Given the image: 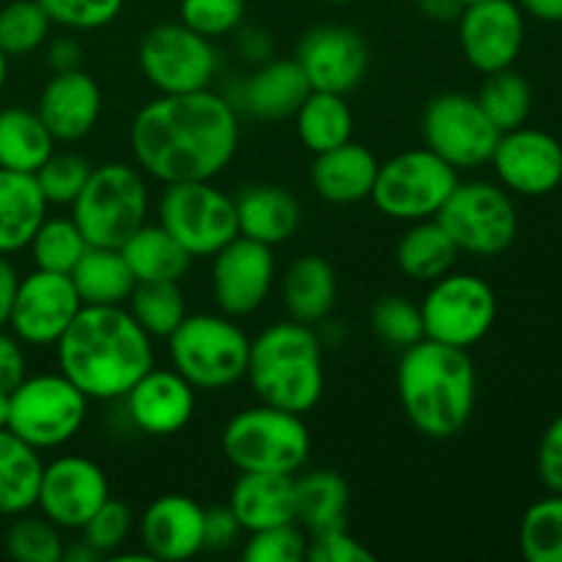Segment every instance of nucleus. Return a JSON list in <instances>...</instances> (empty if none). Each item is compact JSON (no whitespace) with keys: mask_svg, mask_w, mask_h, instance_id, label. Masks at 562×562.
<instances>
[{"mask_svg":"<svg viewBox=\"0 0 562 562\" xmlns=\"http://www.w3.org/2000/svg\"><path fill=\"white\" fill-rule=\"evenodd\" d=\"M88 415V398L64 373L25 376L9 393V428L36 450H53L77 437Z\"/></svg>","mask_w":562,"mask_h":562,"instance_id":"6e6552de","label":"nucleus"},{"mask_svg":"<svg viewBox=\"0 0 562 562\" xmlns=\"http://www.w3.org/2000/svg\"><path fill=\"white\" fill-rule=\"evenodd\" d=\"M108 497V475L97 461L86 456H60L44 464L36 508L60 530H82Z\"/></svg>","mask_w":562,"mask_h":562,"instance_id":"f3484780","label":"nucleus"},{"mask_svg":"<svg viewBox=\"0 0 562 562\" xmlns=\"http://www.w3.org/2000/svg\"><path fill=\"white\" fill-rule=\"evenodd\" d=\"M47 206L36 176L0 168V256L25 250L47 217Z\"/></svg>","mask_w":562,"mask_h":562,"instance_id":"cd10ccee","label":"nucleus"},{"mask_svg":"<svg viewBox=\"0 0 562 562\" xmlns=\"http://www.w3.org/2000/svg\"><path fill=\"white\" fill-rule=\"evenodd\" d=\"M423 140L437 157L456 170L486 165L503 132L488 121L475 97L467 93H439L423 110Z\"/></svg>","mask_w":562,"mask_h":562,"instance_id":"4468645a","label":"nucleus"},{"mask_svg":"<svg viewBox=\"0 0 562 562\" xmlns=\"http://www.w3.org/2000/svg\"><path fill=\"white\" fill-rule=\"evenodd\" d=\"M239 47L245 53V58L256 60V64H263V60L272 58V38H269L267 31H258V27H250V31L241 33Z\"/></svg>","mask_w":562,"mask_h":562,"instance_id":"4d7b16f0","label":"nucleus"},{"mask_svg":"<svg viewBox=\"0 0 562 562\" xmlns=\"http://www.w3.org/2000/svg\"><path fill=\"white\" fill-rule=\"evenodd\" d=\"M488 162L497 170L505 190L525 198L549 195L562 181V146L554 135L543 130L503 132Z\"/></svg>","mask_w":562,"mask_h":562,"instance_id":"aec40b11","label":"nucleus"},{"mask_svg":"<svg viewBox=\"0 0 562 562\" xmlns=\"http://www.w3.org/2000/svg\"><path fill=\"white\" fill-rule=\"evenodd\" d=\"M69 278L82 305H124L137 285L119 247L88 245Z\"/></svg>","mask_w":562,"mask_h":562,"instance_id":"7c9ffc66","label":"nucleus"},{"mask_svg":"<svg viewBox=\"0 0 562 562\" xmlns=\"http://www.w3.org/2000/svg\"><path fill=\"white\" fill-rule=\"evenodd\" d=\"M294 60L311 82V91L351 93L368 75L371 53L355 27L316 25L300 38Z\"/></svg>","mask_w":562,"mask_h":562,"instance_id":"a211bd4d","label":"nucleus"},{"mask_svg":"<svg viewBox=\"0 0 562 562\" xmlns=\"http://www.w3.org/2000/svg\"><path fill=\"white\" fill-rule=\"evenodd\" d=\"M519 547L530 562H562V494L527 508L521 516Z\"/></svg>","mask_w":562,"mask_h":562,"instance_id":"ea45409f","label":"nucleus"},{"mask_svg":"<svg viewBox=\"0 0 562 562\" xmlns=\"http://www.w3.org/2000/svg\"><path fill=\"white\" fill-rule=\"evenodd\" d=\"M44 461L36 448L0 428V516H20L36 508Z\"/></svg>","mask_w":562,"mask_h":562,"instance_id":"2f4dec72","label":"nucleus"},{"mask_svg":"<svg viewBox=\"0 0 562 562\" xmlns=\"http://www.w3.org/2000/svg\"><path fill=\"white\" fill-rule=\"evenodd\" d=\"M27 250L36 269L69 274L88 250V241L71 217H44L33 239L27 241Z\"/></svg>","mask_w":562,"mask_h":562,"instance_id":"4c0bfd02","label":"nucleus"},{"mask_svg":"<svg viewBox=\"0 0 562 562\" xmlns=\"http://www.w3.org/2000/svg\"><path fill=\"white\" fill-rule=\"evenodd\" d=\"M55 143L58 140L36 110H0V168L36 173L55 151Z\"/></svg>","mask_w":562,"mask_h":562,"instance_id":"473e14b6","label":"nucleus"},{"mask_svg":"<svg viewBox=\"0 0 562 562\" xmlns=\"http://www.w3.org/2000/svg\"><path fill=\"white\" fill-rule=\"evenodd\" d=\"M49 22L69 31H99L124 9V0H38Z\"/></svg>","mask_w":562,"mask_h":562,"instance_id":"de8ad7c7","label":"nucleus"},{"mask_svg":"<svg viewBox=\"0 0 562 562\" xmlns=\"http://www.w3.org/2000/svg\"><path fill=\"white\" fill-rule=\"evenodd\" d=\"M538 475L549 492L562 494V415L543 431L538 448Z\"/></svg>","mask_w":562,"mask_h":562,"instance_id":"3c124183","label":"nucleus"},{"mask_svg":"<svg viewBox=\"0 0 562 562\" xmlns=\"http://www.w3.org/2000/svg\"><path fill=\"white\" fill-rule=\"evenodd\" d=\"M241 525L228 505L203 510V552H225L239 538Z\"/></svg>","mask_w":562,"mask_h":562,"instance_id":"603ef678","label":"nucleus"},{"mask_svg":"<svg viewBox=\"0 0 562 562\" xmlns=\"http://www.w3.org/2000/svg\"><path fill=\"white\" fill-rule=\"evenodd\" d=\"M398 401L406 420L428 439L464 431L475 412L477 373L467 349L423 338L398 362Z\"/></svg>","mask_w":562,"mask_h":562,"instance_id":"7ed1b4c3","label":"nucleus"},{"mask_svg":"<svg viewBox=\"0 0 562 562\" xmlns=\"http://www.w3.org/2000/svg\"><path fill=\"white\" fill-rule=\"evenodd\" d=\"M459 42L481 75L510 69L525 47V11L516 0H477L461 9Z\"/></svg>","mask_w":562,"mask_h":562,"instance_id":"dca6fc26","label":"nucleus"},{"mask_svg":"<svg viewBox=\"0 0 562 562\" xmlns=\"http://www.w3.org/2000/svg\"><path fill=\"white\" fill-rule=\"evenodd\" d=\"M307 558V538L302 536L300 527L280 525L269 530L250 532L241 560L245 562H300Z\"/></svg>","mask_w":562,"mask_h":562,"instance_id":"09e8293b","label":"nucleus"},{"mask_svg":"<svg viewBox=\"0 0 562 562\" xmlns=\"http://www.w3.org/2000/svg\"><path fill=\"white\" fill-rule=\"evenodd\" d=\"M212 258V291L220 311L231 318L256 313L274 285L272 247L236 236Z\"/></svg>","mask_w":562,"mask_h":562,"instance_id":"6ab92c4d","label":"nucleus"},{"mask_svg":"<svg viewBox=\"0 0 562 562\" xmlns=\"http://www.w3.org/2000/svg\"><path fill=\"white\" fill-rule=\"evenodd\" d=\"M64 560H66V562H93V560H99V554L93 552V549L88 547L86 541H77L75 547L66 549Z\"/></svg>","mask_w":562,"mask_h":562,"instance_id":"052dcab7","label":"nucleus"},{"mask_svg":"<svg viewBox=\"0 0 562 562\" xmlns=\"http://www.w3.org/2000/svg\"><path fill=\"white\" fill-rule=\"evenodd\" d=\"M137 64L159 93L206 91L220 69L212 38L190 31L184 22H162L140 38Z\"/></svg>","mask_w":562,"mask_h":562,"instance_id":"ddd939ff","label":"nucleus"},{"mask_svg":"<svg viewBox=\"0 0 562 562\" xmlns=\"http://www.w3.org/2000/svg\"><path fill=\"white\" fill-rule=\"evenodd\" d=\"M239 236L261 245H283L296 234L302 223V209L289 190L274 184H252L234 198Z\"/></svg>","mask_w":562,"mask_h":562,"instance_id":"bb28decb","label":"nucleus"},{"mask_svg":"<svg viewBox=\"0 0 562 562\" xmlns=\"http://www.w3.org/2000/svg\"><path fill=\"white\" fill-rule=\"evenodd\" d=\"M5 75H9V55L0 49V91H3V86H5Z\"/></svg>","mask_w":562,"mask_h":562,"instance_id":"e2e57ef3","label":"nucleus"},{"mask_svg":"<svg viewBox=\"0 0 562 562\" xmlns=\"http://www.w3.org/2000/svg\"><path fill=\"white\" fill-rule=\"evenodd\" d=\"M25 351H22V340L14 333H5L0 327V390L11 393L16 384L25 379Z\"/></svg>","mask_w":562,"mask_h":562,"instance_id":"864d4df0","label":"nucleus"},{"mask_svg":"<svg viewBox=\"0 0 562 562\" xmlns=\"http://www.w3.org/2000/svg\"><path fill=\"white\" fill-rule=\"evenodd\" d=\"M126 417L148 437H173L195 415V387L170 368H151L124 395Z\"/></svg>","mask_w":562,"mask_h":562,"instance_id":"412c9836","label":"nucleus"},{"mask_svg":"<svg viewBox=\"0 0 562 562\" xmlns=\"http://www.w3.org/2000/svg\"><path fill=\"white\" fill-rule=\"evenodd\" d=\"M456 3H459L461 9H464V5H470V3H477V0H456Z\"/></svg>","mask_w":562,"mask_h":562,"instance_id":"69168bd1","label":"nucleus"},{"mask_svg":"<svg viewBox=\"0 0 562 562\" xmlns=\"http://www.w3.org/2000/svg\"><path fill=\"white\" fill-rule=\"evenodd\" d=\"M130 146L137 168L162 184L212 181L228 168L239 146L236 108L212 88L162 93L137 110Z\"/></svg>","mask_w":562,"mask_h":562,"instance_id":"f257e3e1","label":"nucleus"},{"mask_svg":"<svg viewBox=\"0 0 562 562\" xmlns=\"http://www.w3.org/2000/svg\"><path fill=\"white\" fill-rule=\"evenodd\" d=\"M456 184L459 170L423 146L379 162L371 201L384 217L417 223L437 217Z\"/></svg>","mask_w":562,"mask_h":562,"instance_id":"1a4fd4ad","label":"nucleus"},{"mask_svg":"<svg viewBox=\"0 0 562 562\" xmlns=\"http://www.w3.org/2000/svg\"><path fill=\"white\" fill-rule=\"evenodd\" d=\"M5 423H9V393L0 390V428H5Z\"/></svg>","mask_w":562,"mask_h":562,"instance_id":"680f3d73","label":"nucleus"},{"mask_svg":"<svg viewBox=\"0 0 562 562\" xmlns=\"http://www.w3.org/2000/svg\"><path fill=\"white\" fill-rule=\"evenodd\" d=\"M420 313L426 338L470 351L494 327L497 296L477 274L448 272L426 291Z\"/></svg>","mask_w":562,"mask_h":562,"instance_id":"f8f14e48","label":"nucleus"},{"mask_svg":"<svg viewBox=\"0 0 562 562\" xmlns=\"http://www.w3.org/2000/svg\"><path fill=\"white\" fill-rule=\"evenodd\" d=\"M371 327L379 338L393 349H409L417 340L426 338L423 329V313L420 305L401 294L382 296L371 311Z\"/></svg>","mask_w":562,"mask_h":562,"instance_id":"37998d69","label":"nucleus"},{"mask_svg":"<svg viewBox=\"0 0 562 562\" xmlns=\"http://www.w3.org/2000/svg\"><path fill=\"white\" fill-rule=\"evenodd\" d=\"M475 99L499 132L519 130L532 113V88L525 75L514 71V66L486 75Z\"/></svg>","mask_w":562,"mask_h":562,"instance_id":"e433bc0d","label":"nucleus"},{"mask_svg":"<svg viewBox=\"0 0 562 562\" xmlns=\"http://www.w3.org/2000/svg\"><path fill=\"white\" fill-rule=\"evenodd\" d=\"M148 187L137 168L108 162L91 170L86 187L71 203V220L88 245L121 247L148 223Z\"/></svg>","mask_w":562,"mask_h":562,"instance_id":"0eeeda50","label":"nucleus"},{"mask_svg":"<svg viewBox=\"0 0 562 562\" xmlns=\"http://www.w3.org/2000/svg\"><path fill=\"white\" fill-rule=\"evenodd\" d=\"M311 562H373V552L362 547L346 527L313 532L307 541V558Z\"/></svg>","mask_w":562,"mask_h":562,"instance_id":"8fccbe9b","label":"nucleus"},{"mask_svg":"<svg viewBox=\"0 0 562 562\" xmlns=\"http://www.w3.org/2000/svg\"><path fill=\"white\" fill-rule=\"evenodd\" d=\"M203 510L184 494H165L154 499L140 516L137 536L151 560L181 562L203 552Z\"/></svg>","mask_w":562,"mask_h":562,"instance_id":"4be33fe9","label":"nucleus"},{"mask_svg":"<svg viewBox=\"0 0 562 562\" xmlns=\"http://www.w3.org/2000/svg\"><path fill=\"white\" fill-rule=\"evenodd\" d=\"M294 124L302 146L313 154L344 146L355 135V115L344 93L311 91L294 113Z\"/></svg>","mask_w":562,"mask_h":562,"instance_id":"f704fd0d","label":"nucleus"},{"mask_svg":"<svg viewBox=\"0 0 562 562\" xmlns=\"http://www.w3.org/2000/svg\"><path fill=\"white\" fill-rule=\"evenodd\" d=\"M130 313L151 338H170L184 322L187 302L179 283H137L130 294Z\"/></svg>","mask_w":562,"mask_h":562,"instance_id":"58836bf2","label":"nucleus"},{"mask_svg":"<svg viewBox=\"0 0 562 562\" xmlns=\"http://www.w3.org/2000/svg\"><path fill=\"white\" fill-rule=\"evenodd\" d=\"M36 113L42 115L55 140H82L102 115V91L82 69L60 71L44 86Z\"/></svg>","mask_w":562,"mask_h":562,"instance_id":"5701e85b","label":"nucleus"},{"mask_svg":"<svg viewBox=\"0 0 562 562\" xmlns=\"http://www.w3.org/2000/svg\"><path fill=\"white\" fill-rule=\"evenodd\" d=\"M525 14L538 22H562V0H516Z\"/></svg>","mask_w":562,"mask_h":562,"instance_id":"13d9d810","label":"nucleus"},{"mask_svg":"<svg viewBox=\"0 0 562 562\" xmlns=\"http://www.w3.org/2000/svg\"><path fill=\"white\" fill-rule=\"evenodd\" d=\"M91 162L80 154L60 151L49 154L47 162L36 170V184L49 206H71L91 176Z\"/></svg>","mask_w":562,"mask_h":562,"instance_id":"c03bdc74","label":"nucleus"},{"mask_svg":"<svg viewBox=\"0 0 562 562\" xmlns=\"http://www.w3.org/2000/svg\"><path fill=\"white\" fill-rule=\"evenodd\" d=\"M379 173V159L360 143L349 140L338 148L316 154L311 181L318 198L338 206L360 203L371 198Z\"/></svg>","mask_w":562,"mask_h":562,"instance_id":"a878e982","label":"nucleus"},{"mask_svg":"<svg viewBox=\"0 0 562 562\" xmlns=\"http://www.w3.org/2000/svg\"><path fill=\"white\" fill-rule=\"evenodd\" d=\"M82 300L69 274L36 269L20 278L9 327L22 344L55 346L80 313Z\"/></svg>","mask_w":562,"mask_h":562,"instance_id":"2eb2a0df","label":"nucleus"},{"mask_svg":"<svg viewBox=\"0 0 562 562\" xmlns=\"http://www.w3.org/2000/svg\"><path fill=\"white\" fill-rule=\"evenodd\" d=\"M296 492V521L305 530L324 532L333 527H346L349 510V486L333 470H316L294 477Z\"/></svg>","mask_w":562,"mask_h":562,"instance_id":"c9c22d12","label":"nucleus"},{"mask_svg":"<svg viewBox=\"0 0 562 562\" xmlns=\"http://www.w3.org/2000/svg\"><path fill=\"white\" fill-rule=\"evenodd\" d=\"M245 20V0H181L179 22L206 38L228 36Z\"/></svg>","mask_w":562,"mask_h":562,"instance_id":"a18cd8bd","label":"nucleus"},{"mask_svg":"<svg viewBox=\"0 0 562 562\" xmlns=\"http://www.w3.org/2000/svg\"><path fill=\"white\" fill-rule=\"evenodd\" d=\"M151 340L124 305H82L55 344L60 373L88 401H119L154 368Z\"/></svg>","mask_w":562,"mask_h":562,"instance_id":"f03ea898","label":"nucleus"},{"mask_svg":"<svg viewBox=\"0 0 562 562\" xmlns=\"http://www.w3.org/2000/svg\"><path fill=\"white\" fill-rule=\"evenodd\" d=\"M417 3H420V9L426 11L431 20L439 22L456 20V16L461 14V5L456 3V0H417Z\"/></svg>","mask_w":562,"mask_h":562,"instance_id":"bf43d9fd","label":"nucleus"},{"mask_svg":"<svg viewBox=\"0 0 562 562\" xmlns=\"http://www.w3.org/2000/svg\"><path fill=\"white\" fill-rule=\"evenodd\" d=\"M47 60H49V66H53L55 75H60V71L80 69V64H82L80 42H77L75 36L53 38V42H49V49H47Z\"/></svg>","mask_w":562,"mask_h":562,"instance_id":"5fc2aeb1","label":"nucleus"},{"mask_svg":"<svg viewBox=\"0 0 562 562\" xmlns=\"http://www.w3.org/2000/svg\"><path fill=\"white\" fill-rule=\"evenodd\" d=\"M170 362L195 390H225L245 379L250 338L231 316L187 313L168 338Z\"/></svg>","mask_w":562,"mask_h":562,"instance_id":"423d86ee","label":"nucleus"},{"mask_svg":"<svg viewBox=\"0 0 562 562\" xmlns=\"http://www.w3.org/2000/svg\"><path fill=\"white\" fill-rule=\"evenodd\" d=\"M324 3H333V5H344V3H351V0H324Z\"/></svg>","mask_w":562,"mask_h":562,"instance_id":"0e129e2a","label":"nucleus"},{"mask_svg":"<svg viewBox=\"0 0 562 562\" xmlns=\"http://www.w3.org/2000/svg\"><path fill=\"white\" fill-rule=\"evenodd\" d=\"M338 300V280L335 269L322 256H302L283 274V305L294 322L313 324L324 322L333 313Z\"/></svg>","mask_w":562,"mask_h":562,"instance_id":"c756f323","label":"nucleus"},{"mask_svg":"<svg viewBox=\"0 0 562 562\" xmlns=\"http://www.w3.org/2000/svg\"><path fill=\"white\" fill-rule=\"evenodd\" d=\"M307 93L311 82L302 75L300 64L294 58H278L258 64L256 71L239 82L231 104L245 110L252 119L283 121L294 119Z\"/></svg>","mask_w":562,"mask_h":562,"instance_id":"b1692460","label":"nucleus"},{"mask_svg":"<svg viewBox=\"0 0 562 562\" xmlns=\"http://www.w3.org/2000/svg\"><path fill=\"white\" fill-rule=\"evenodd\" d=\"M247 379L261 404L307 415L324 395V351L313 327L280 322L250 340Z\"/></svg>","mask_w":562,"mask_h":562,"instance_id":"20e7f679","label":"nucleus"},{"mask_svg":"<svg viewBox=\"0 0 562 562\" xmlns=\"http://www.w3.org/2000/svg\"><path fill=\"white\" fill-rule=\"evenodd\" d=\"M157 214L159 225L192 258H212L220 247L239 236L234 198L225 195L212 181L165 184Z\"/></svg>","mask_w":562,"mask_h":562,"instance_id":"9b49d317","label":"nucleus"},{"mask_svg":"<svg viewBox=\"0 0 562 562\" xmlns=\"http://www.w3.org/2000/svg\"><path fill=\"white\" fill-rule=\"evenodd\" d=\"M395 258L406 278L417 280V283H434L442 274L453 272L459 247L450 239L448 231L437 223V217L417 220L401 236Z\"/></svg>","mask_w":562,"mask_h":562,"instance_id":"72a5a7b5","label":"nucleus"},{"mask_svg":"<svg viewBox=\"0 0 562 562\" xmlns=\"http://www.w3.org/2000/svg\"><path fill=\"white\" fill-rule=\"evenodd\" d=\"M5 552L16 562H60L64 560V538L47 516L20 514L5 530Z\"/></svg>","mask_w":562,"mask_h":562,"instance_id":"79ce46f5","label":"nucleus"},{"mask_svg":"<svg viewBox=\"0 0 562 562\" xmlns=\"http://www.w3.org/2000/svg\"><path fill=\"white\" fill-rule=\"evenodd\" d=\"M16 285H20V274H16V269L11 267L9 258L0 256V327H9Z\"/></svg>","mask_w":562,"mask_h":562,"instance_id":"6e6d98bb","label":"nucleus"},{"mask_svg":"<svg viewBox=\"0 0 562 562\" xmlns=\"http://www.w3.org/2000/svg\"><path fill=\"white\" fill-rule=\"evenodd\" d=\"M49 27L53 22L38 0H14L0 9V49L9 58L36 53L47 42Z\"/></svg>","mask_w":562,"mask_h":562,"instance_id":"a19ab883","label":"nucleus"},{"mask_svg":"<svg viewBox=\"0 0 562 562\" xmlns=\"http://www.w3.org/2000/svg\"><path fill=\"white\" fill-rule=\"evenodd\" d=\"M223 453L239 472L296 475L311 456V431L302 415L278 406H250L225 423Z\"/></svg>","mask_w":562,"mask_h":562,"instance_id":"39448f33","label":"nucleus"},{"mask_svg":"<svg viewBox=\"0 0 562 562\" xmlns=\"http://www.w3.org/2000/svg\"><path fill=\"white\" fill-rule=\"evenodd\" d=\"M135 283H179L192 256L159 223H146L119 247Z\"/></svg>","mask_w":562,"mask_h":562,"instance_id":"c85d7f7f","label":"nucleus"},{"mask_svg":"<svg viewBox=\"0 0 562 562\" xmlns=\"http://www.w3.org/2000/svg\"><path fill=\"white\" fill-rule=\"evenodd\" d=\"M82 541L99 554V558H110L119 552L126 543L132 532V510L126 508L121 499L108 497L97 508V514L82 525Z\"/></svg>","mask_w":562,"mask_h":562,"instance_id":"49530a36","label":"nucleus"},{"mask_svg":"<svg viewBox=\"0 0 562 562\" xmlns=\"http://www.w3.org/2000/svg\"><path fill=\"white\" fill-rule=\"evenodd\" d=\"M228 508L234 510L241 530L247 532L294 525V475H280V472H241L234 486H231Z\"/></svg>","mask_w":562,"mask_h":562,"instance_id":"393cba45","label":"nucleus"},{"mask_svg":"<svg viewBox=\"0 0 562 562\" xmlns=\"http://www.w3.org/2000/svg\"><path fill=\"white\" fill-rule=\"evenodd\" d=\"M437 223L448 231L459 252L492 258L508 250L519 234V214L508 190L492 181H459Z\"/></svg>","mask_w":562,"mask_h":562,"instance_id":"9d476101","label":"nucleus"}]
</instances>
